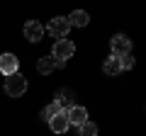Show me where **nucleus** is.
Instances as JSON below:
<instances>
[{"mask_svg":"<svg viewBox=\"0 0 146 136\" xmlns=\"http://www.w3.org/2000/svg\"><path fill=\"white\" fill-rule=\"evenodd\" d=\"M25 37L29 39V42H39V39L44 37V27L39 24L36 20H29V22L25 24Z\"/></svg>","mask_w":146,"mask_h":136,"instance_id":"6e6552de","label":"nucleus"},{"mask_svg":"<svg viewBox=\"0 0 146 136\" xmlns=\"http://www.w3.org/2000/svg\"><path fill=\"white\" fill-rule=\"evenodd\" d=\"M5 92L10 97H22L27 92V78L22 73H15V75H7L5 78Z\"/></svg>","mask_w":146,"mask_h":136,"instance_id":"f257e3e1","label":"nucleus"},{"mask_svg":"<svg viewBox=\"0 0 146 136\" xmlns=\"http://www.w3.org/2000/svg\"><path fill=\"white\" fill-rule=\"evenodd\" d=\"M49 126H51V131L54 134H66L68 131V114H66V110H61V112H56V114L49 119Z\"/></svg>","mask_w":146,"mask_h":136,"instance_id":"423d86ee","label":"nucleus"},{"mask_svg":"<svg viewBox=\"0 0 146 136\" xmlns=\"http://www.w3.org/2000/svg\"><path fill=\"white\" fill-rule=\"evenodd\" d=\"M110 46H112V56H127L131 53V39L127 34H115L110 39Z\"/></svg>","mask_w":146,"mask_h":136,"instance_id":"7ed1b4c3","label":"nucleus"},{"mask_svg":"<svg viewBox=\"0 0 146 136\" xmlns=\"http://www.w3.org/2000/svg\"><path fill=\"white\" fill-rule=\"evenodd\" d=\"M119 66H122V71H129V68H134V56H131V53L119 56Z\"/></svg>","mask_w":146,"mask_h":136,"instance_id":"4468645a","label":"nucleus"},{"mask_svg":"<svg viewBox=\"0 0 146 136\" xmlns=\"http://www.w3.org/2000/svg\"><path fill=\"white\" fill-rule=\"evenodd\" d=\"M73 53H76V44H73L71 39H58V42L54 44L51 58H61V61H66V58H71Z\"/></svg>","mask_w":146,"mask_h":136,"instance_id":"20e7f679","label":"nucleus"},{"mask_svg":"<svg viewBox=\"0 0 146 136\" xmlns=\"http://www.w3.org/2000/svg\"><path fill=\"white\" fill-rule=\"evenodd\" d=\"M63 110V107H61V102H58V100H56V102H51V105H46V107H44V112H42V119H51V117L54 114H56V112H61Z\"/></svg>","mask_w":146,"mask_h":136,"instance_id":"f8f14e48","label":"nucleus"},{"mask_svg":"<svg viewBox=\"0 0 146 136\" xmlns=\"http://www.w3.org/2000/svg\"><path fill=\"white\" fill-rule=\"evenodd\" d=\"M36 71H39L42 75H49V73L54 71V58H51V56L39 58V61H36Z\"/></svg>","mask_w":146,"mask_h":136,"instance_id":"9b49d317","label":"nucleus"},{"mask_svg":"<svg viewBox=\"0 0 146 136\" xmlns=\"http://www.w3.org/2000/svg\"><path fill=\"white\" fill-rule=\"evenodd\" d=\"M102 71L107 75H117V73H122V66H119V56H110L107 61L102 63Z\"/></svg>","mask_w":146,"mask_h":136,"instance_id":"9d476101","label":"nucleus"},{"mask_svg":"<svg viewBox=\"0 0 146 136\" xmlns=\"http://www.w3.org/2000/svg\"><path fill=\"white\" fill-rule=\"evenodd\" d=\"M0 73L5 75V78L20 73V61H17L15 53H3V56H0Z\"/></svg>","mask_w":146,"mask_h":136,"instance_id":"39448f33","label":"nucleus"},{"mask_svg":"<svg viewBox=\"0 0 146 136\" xmlns=\"http://www.w3.org/2000/svg\"><path fill=\"white\" fill-rule=\"evenodd\" d=\"M46 32L51 34L54 39H66L68 37V32H71V24H68V20L66 17H54V20H49V24H46Z\"/></svg>","mask_w":146,"mask_h":136,"instance_id":"f03ea898","label":"nucleus"},{"mask_svg":"<svg viewBox=\"0 0 146 136\" xmlns=\"http://www.w3.org/2000/svg\"><path fill=\"white\" fill-rule=\"evenodd\" d=\"M66 114H68V124H73V126H80V124H85V121H88V110H85V107H80V105L68 107Z\"/></svg>","mask_w":146,"mask_h":136,"instance_id":"0eeeda50","label":"nucleus"},{"mask_svg":"<svg viewBox=\"0 0 146 136\" xmlns=\"http://www.w3.org/2000/svg\"><path fill=\"white\" fill-rule=\"evenodd\" d=\"M66 20H68V24H71V27H88L90 17H88V12H85V10H73Z\"/></svg>","mask_w":146,"mask_h":136,"instance_id":"1a4fd4ad","label":"nucleus"},{"mask_svg":"<svg viewBox=\"0 0 146 136\" xmlns=\"http://www.w3.org/2000/svg\"><path fill=\"white\" fill-rule=\"evenodd\" d=\"M78 129H80V136H98V126H95L90 119L85 121V124H80Z\"/></svg>","mask_w":146,"mask_h":136,"instance_id":"ddd939ff","label":"nucleus"}]
</instances>
